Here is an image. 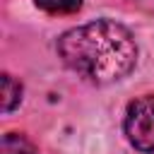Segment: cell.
Wrapping results in <instances>:
<instances>
[{
  "label": "cell",
  "instance_id": "6da1fadb",
  "mask_svg": "<svg viewBox=\"0 0 154 154\" xmlns=\"http://www.w3.org/2000/svg\"><path fill=\"white\" fill-rule=\"evenodd\" d=\"M58 53L70 70L94 84L118 82L137 63V43L130 29L113 19H96L65 31Z\"/></svg>",
  "mask_w": 154,
  "mask_h": 154
},
{
  "label": "cell",
  "instance_id": "7a4b0ae2",
  "mask_svg": "<svg viewBox=\"0 0 154 154\" xmlns=\"http://www.w3.org/2000/svg\"><path fill=\"white\" fill-rule=\"evenodd\" d=\"M125 135L144 154H154V94L130 101L125 111Z\"/></svg>",
  "mask_w": 154,
  "mask_h": 154
},
{
  "label": "cell",
  "instance_id": "3957f363",
  "mask_svg": "<svg viewBox=\"0 0 154 154\" xmlns=\"http://www.w3.org/2000/svg\"><path fill=\"white\" fill-rule=\"evenodd\" d=\"M0 154H38V149L19 132H7L2 135L0 142Z\"/></svg>",
  "mask_w": 154,
  "mask_h": 154
},
{
  "label": "cell",
  "instance_id": "277c9868",
  "mask_svg": "<svg viewBox=\"0 0 154 154\" xmlns=\"http://www.w3.org/2000/svg\"><path fill=\"white\" fill-rule=\"evenodd\" d=\"M22 101V84L14 82L10 75H2V111H12Z\"/></svg>",
  "mask_w": 154,
  "mask_h": 154
},
{
  "label": "cell",
  "instance_id": "5b68a950",
  "mask_svg": "<svg viewBox=\"0 0 154 154\" xmlns=\"http://www.w3.org/2000/svg\"><path fill=\"white\" fill-rule=\"evenodd\" d=\"M36 7L48 14H72L82 7V0H36Z\"/></svg>",
  "mask_w": 154,
  "mask_h": 154
}]
</instances>
